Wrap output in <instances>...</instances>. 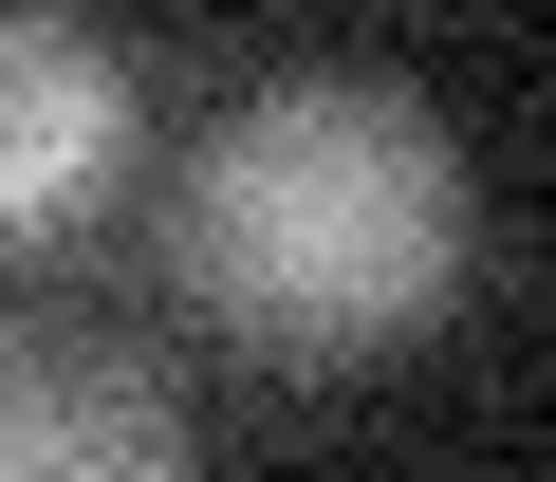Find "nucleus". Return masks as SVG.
Masks as SVG:
<instances>
[{
  "mask_svg": "<svg viewBox=\"0 0 556 482\" xmlns=\"http://www.w3.org/2000/svg\"><path fill=\"white\" fill-rule=\"evenodd\" d=\"M167 261L260 371H371L464 297V149L390 75H278L186 149Z\"/></svg>",
  "mask_w": 556,
  "mask_h": 482,
  "instance_id": "f257e3e1",
  "label": "nucleus"
},
{
  "mask_svg": "<svg viewBox=\"0 0 556 482\" xmlns=\"http://www.w3.org/2000/svg\"><path fill=\"white\" fill-rule=\"evenodd\" d=\"M130 186V56L75 0H0V241H75Z\"/></svg>",
  "mask_w": 556,
  "mask_h": 482,
  "instance_id": "f03ea898",
  "label": "nucleus"
},
{
  "mask_svg": "<svg viewBox=\"0 0 556 482\" xmlns=\"http://www.w3.org/2000/svg\"><path fill=\"white\" fill-rule=\"evenodd\" d=\"M0 482H204L186 390L75 316H0Z\"/></svg>",
  "mask_w": 556,
  "mask_h": 482,
  "instance_id": "7ed1b4c3",
  "label": "nucleus"
}]
</instances>
